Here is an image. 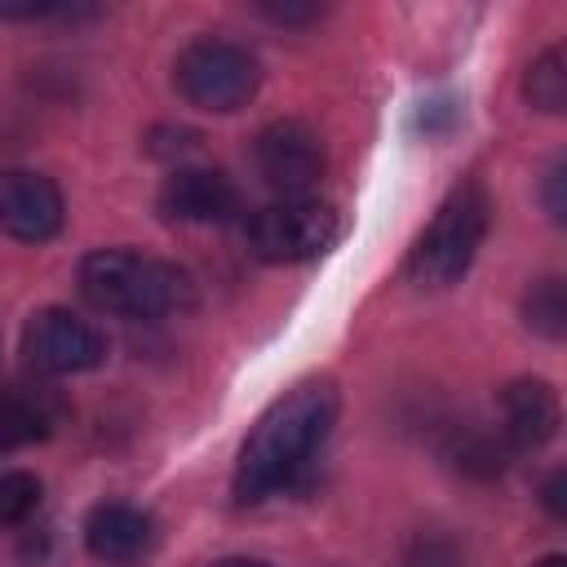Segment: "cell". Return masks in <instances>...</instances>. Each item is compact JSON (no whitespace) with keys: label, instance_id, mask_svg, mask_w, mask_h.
Masks as SVG:
<instances>
[{"label":"cell","instance_id":"obj_1","mask_svg":"<svg viewBox=\"0 0 567 567\" xmlns=\"http://www.w3.org/2000/svg\"><path fill=\"white\" fill-rule=\"evenodd\" d=\"M337 425V390L328 381H301L275 399L248 430L235 461V501L257 505L266 496L292 492L319 461Z\"/></svg>","mask_w":567,"mask_h":567},{"label":"cell","instance_id":"obj_2","mask_svg":"<svg viewBox=\"0 0 567 567\" xmlns=\"http://www.w3.org/2000/svg\"><path fill=\"white\" fill-rule=\"evenodd\" d=\"M80 292L93 310L124 319H164L190 310L195 284L182 266L128 248H97L80 261Z\"/></svg>","mask_w":567,"mask_h":567},{"label":"cell","instance_id":"obj_3","mask_svg":"<svg viewBox=\"0 0 567 567\" xmlns=\"http://www.w3.org/2000/svg\"><path fill=\"white\" fill-rule=\"evenodd\" d=\"M492 221V199L478 182H461L447 190L430 226L408 252V275L421 288H452L478 257L483 235Z\"/></svg>","mask_w":567,"mask_h":567},{"label":"cell","instance_id":"obj_4","mask_svg":"<svg viewBox=\"0 0 567 567\" xmlns=\"http://www.w3.org/2000/svg\"><path fill=\"white\" fill-rule=\"evenodd\" d=\"M173 80H177V93L190 106L213 111V115H230V111L252 102V93L261 84V66L244 44L204 35V40H190L177 53Z\"/></svg>","mask_w":567,"mask_h":567},{"label":"cell","instance_id":"obj_5","mask_svg":"<svg viewBox=\"0 0 567 567\" xmlns=\"http://www.w3.org/2000/svg\"><path fill=\"white\" fill-rule=\"evenodd\" d=\"M341 235V217L332 204L310 199V195H292V199H275L266 208H257L244 221V239L252 248V257L270 261V266H297L310 261L319 252H328Z\"/></svg>","mask_w":567,"mask_h":567},{"label":"cell","instance_id":"obj_6","mask_svg":"<svg viewBox=\"0 0 567 567\" xmlns=\"http://www.w3.org/2000/svg\"><path fill=\"white\" fill-rule=\"evenodd\" d=\"M22 354L44 377H71V372H89L106 359V337L89 319L62 310V306H49L27 319Z\"/></svg>","mask_w":567,"mask_h":567},{"label":"cell","instance_id":"obj_7","mask_svg":"<svg viewBox=\"0 0 567 567\" xmlns=\"http://www.w3.org/2000/svg\"><path fill=\"white\" fill-rule=\"evenodd\" d=\"M252 159H257V173L270 190H279L284 199L292 195H306L319 177H323V142L310 124L301 120H275L257 133V146H252Z\"/></svg>","mask_w":567,"mask_h":567},{"label":"cell","instance_id":"obj_8","mask_svg":"<svg viewBox=\"0 0 567 567\" xmlns=\"http://www.w3.org/2000/svg\"><path fill=\"white\" fill-rule=\"evenodd\" d=\"M66 204L53 177L35 168H4L0 173V230L22 244H44L62 230Z\"/></svg>","mask_w":567,"mask_h":567},{"label":"cell","instance_id":"obj_9","mask_svg":"<svg viewBox=\"0 0 567 567\" xmlns=\"http://www.w3.org/2000/svg\"><path fill=\"white\" fill-rule=\"evenodd\" d=\"M155 545H159V527L142 505L102 501L84 518V549L102 567H137L142 558L155 554Z\"/></svg>","mask_w":567,"mask_h":567},{"label":"cell","instance_id":"obj_10","mask_svg":"<svg viewBox=\"0 0 567 567\" xmlns=\"http://www.w3.org/2000/svg\"><path fill=\"white\" fill-rule=\"evenodd\" d=\"M159 213L182 226H221L239 213V186L221 168H173L159 186Z\"/></svg>","mask_w":567,"mask_h":567},{"label":"cell","instance_id":"obj_11","mask_svg":"<svg viewBox=\"0 0 567 567\" xmlns=\"http://www.w3.org/2000/svg\"><path fill=\"white\" fill-rule=\"evenodd\" d=\"M496 408H501V443L509 452H540L558 434V421H563L558 390L540 377L509 381L501 390Z\"/></svg>","mask_w":567,"mask_h":567},{"label":"cell","instance_id":"obj_12","mask_svg":"<svg viewBox=\"0 0 567 567\" xmlns=\"http://www.w3.org/2000/svg\"><path fill=\"white\" fill-rule=\"evenodd\" d=\"M49 430H53V408L40 394H27V390L0 394V452L40 443Z\"/></svg>","mask_w":567,"mask_h":567},{"label":"cell","instance_id":"obj_13","mask_svg":"<svg viewBox=\"0 0 567 567\" xmlns=\"http://www.w3.org/2000/svg\"><path fill=\"white\" fill-rule=\"evenodd\" d=\"M523 97L527 106L545 111V115H558L567 106V53L563 44H549L523 75Z\"/></svg>","mask_w":567,"mask_h":567},{"label":"cell","instance_id":"obj_14","mask_svg":"<svg viewBox=\"0 0 567 567\" xmlns=\"http://www.w3.org/2000/svg\"><path fill=\"white\" fill-rule=\"evenodd\" d=\"M523 323L549 341H558L567 332V288L558 275L549 279H536L527 292H523Z\"/></svg>","mask_w":567,"mask_h":567},{"label":"cell","instance_id":"obj_15","mask_svg":"<svg viewBox=\"0 0 567 567\" xmlns=\"http://www.w3.org/2000/svg\"><path fill=\"white\" fill-rule=\"evenodd\" d=\"M505 443H496L492 434H478V430H465V434H456V447H452V461H456V470H465V474H474V478H492V474H501L505 470Z\"/></svg>","mask_w":567,"mask_h":567},{"label":"cell","instance_id":"obj_16","mask_svg":"<svg viewBox=\"0 0 567 567\" xmlns=\"http://www.w3.org/2000/svg\"><path fill=\"white\" fill-rule=\"evenodd\" d=\"M40 505V478L27 470H0V527L31 518Z\"/></svg>","mask_w":567,"mask_h":567},{"label":"cell","instance_id":"obj_17","mask_svg":"<svg viewBox=\"0 0 567 567\" xmlns=\"http://www.w3.org/2000/svg\"><path fill=\"white\" fill-rule=\"evenodd\" d=\"M408 563H412V567H461V563H456V549H452L447 540H439V536H421Z\"/></svg>","mask_w":567,"mask_h":567},{"label":"cell","instance_id":"obj_18","mask_svg":"<svg viewBox=\"0 0 567 567\" xmlns=\"http://www.w3.org/2000/svg\"><path fill=\"white\" fill-rule=\"evenodd\" d=\"M270 22H284V27H297V22H315L323 9L319 4H297V0H284V4H275V0H261L257 4Z\"/></svg>","mask_w":567,"mask_h":567},{"label":"cell","instance_id":"obj_19","mask_svg":"<svg viewBox=\"0 0 567 567\" xmlns=\"http://www.w3.org/2000/svg\"><path fill=\"white\" fill-rule=\"evenodd\" d=\"M563 182H567V168H563V164H554V168L545 173V208H549V217H554V221H563V217H567Z\"/></svg>","mask_w":567,"mask_h":567},{"label":"cell","instance_id":"obj_20","mask_svg":"<svg viewBox=\"0 0 567 567\" xmlns=\"http://www.w3.org/2000/svg\"><path fill=\"white\" fill-rule=\"evenodd\" d=\"M540 501H545V509H549L554 518H563V514H567V474H563V470H554V474L545 478Z\"/></svg>","mask_w":567,"mask_h":567},{"label":"cell","instance_id":"obj_21","mask_svg":"<svg viewBox=\"0 0 567 567\" xmlns=\"http://www.w3.org/2000/svg\"><path fill=\"white\" fill-rule=\"evenodd\" d=\"M213 567H270L266 558H217Z\"/></svg>","mask_w":567,"mask_h":567},{"label":"cell","instance_id":"obj_22","mask_svg":"<svg viewBox=\"0 0 567 567\" xmlns=\"http://www.w3.org/2000/svg\"><path fill=\"white\" fill-rule=\"evenodd\" d=\"M532 567H567V558H563V554H545V558H536Z\"/></svg>","mask_w":567,"mask_h":567}]
</instances>
